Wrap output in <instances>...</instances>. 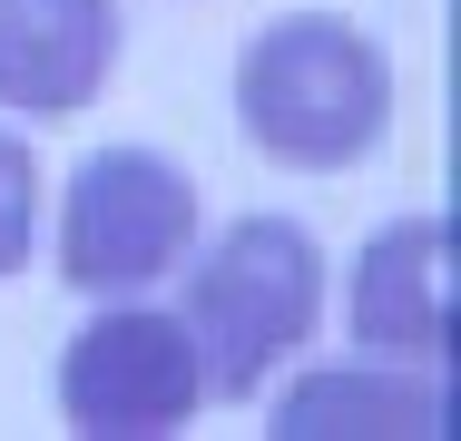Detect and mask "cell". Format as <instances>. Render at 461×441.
<instances>
[{"label":"cell","mask_w":461,"mask_h":441,"mask_svg":"<svg viewBox=\"0 0 461 441\" xmlns=\"http://www.w3.org/2000/svg\"><path fill=\"white\" fill-rule=\"evenodd\" d=\"M236 108L246 138L294 176H344L364 167L393 128V59L373 50L354 20L334 10H294L266 20L236 59Z\"/></svg>","instance_id":"1"},{"label":"cell","mask_w":461,"mask_h":441,"mask_svg":"<svg viewBox=\"0 0 461 441\" xmlns=\"http://www.w3.org/2000/svg\"><path fill=\"white\" fill-rule=\"evenodd\" d=\"M314 314H324V246L294 216H236L186 265V304H177L216 402L266 392L294 363V344H314Z\"/></svg>","instance_id":"2"},{"label":"cell","mask_w":461,"mask_h":441,"mask_svg":"<svg viewBox=\"0 0 461 441\" xmlns=\"http://www.w3.org/2000/svg\"><path fill=\"white\" fill-rule=\"evenodd\" d=\"M206 402V373L177 314L108 294V314H89L69 353H59V422L79 441H177Z\"/></svg>","instance_id":"3"},{"label":"cell","mask_w":461,"mask_h":441,"mask_svg":"<svg viewBox=\"0 0 461 441\" xmlns=\"http://www.w3.org/2000/svg\"><path fill=\"white\" fill-rule=\"evenodd\" d=\"M196 256V186L158 148H98L59 206V274L79 294H148L167 265Z\"/></svg>","instance_id":"4"},{"label":"cell","mask_w":461,"mask_h":441,"mask_svg":"<svg viewBox=\"0 0 461 441\" xmlns=\"http://www.w3.org/2000/svg\"><path fill=\"white\" fill-rule=\"evenodd\" d=\"M354 344L373 363L442 373L452 353V226L442 216H393L354 256Z\"/></svg>","instance_id":"5"},{"label":"cell","mask_w":461,"mask_h":441,"mask_svg":"<svg viewBox=\"0 0 461 441\" xmlns=\"http://www.w3.org/2000/svg\"><path fill=\"white\" fill-rule=\"evenodd\" d=\"M118 69V0H0V108L79 118Z\"/></svg>","instance_id":"6"},{"label":"cell","mask_w":461,"mask_h":441,"mask_svg":"<svg viewBox=\"0 0 461 441\" xmlns=\"http://www.w3.org/2000/svg\"><path fill=\"white\" fill-rule=\"evenodd\" d=\"M442 382L412 363H324L276 402V441H432Z\"/></svg>","instance_id":"7"},{"label":"cell","mask_w":461,"mask_h":441,"mask_svg":"<svg viewBox=\"0 0 461 441\" xmlns=\"http://www.w3.org/2000/svg\"><path fill=\"white\" fill-rule=\"evenodd\" d=\"M30 236H40V158L0 128V274L30 265Z\"/></svg>","instance_id":"8"}]
</instances>
